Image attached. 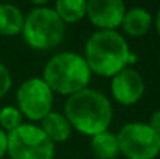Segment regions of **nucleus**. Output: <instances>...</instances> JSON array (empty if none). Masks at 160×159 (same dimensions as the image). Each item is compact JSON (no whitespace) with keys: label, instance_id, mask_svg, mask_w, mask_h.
Returning a JSON list of instances; mask_svg holds the SVG:
<instances>
[{"label":"nucleus","instance_id":"nucleus-19","mask_svg":"<svg viewBox=\"0 0 160 159\" xmlns=\"http://www.w3.org/2000/svg\"><path fill=\"white\" fill-rule=\"evenodd\" d=\"M156 28H157V33H159V36H160V8H159V11H157V16H156Z\"/></svg>","mask_w":160,"mask_h":159},{"label":"nucleus","instance_id":"nucleus-16","mask_svg":"<svg viewBox=\"0 0 160 159\" xmlns=\"http://www.w3.org/2000/svg\"><path fill=\"white\" fill-rule=\"evenodd\" d=\"M11 84H12L11 72L8 70L5 64L0 62V98H3L8 94V91L11 89Z\"/></svg>","mask_w":160,"mask_h":159},{"label":"nucleus","instance_id":"nucleus-1","mask_svg":"<svg viewBox=\"0 0 160 159\" xmlns=\"http://www.w3.org/2000/svg\"><path fill=\"white\" fill-rule=\"evenodd\" d=\"M82 56L92 75L95 73L104 78H112L137 61V55L131 52L129 44L121 33L101 30H97L89 36Z\"/></svg>","mask_w":160,"mask_h":159},{"label":"nucleus","instance_id":"nucleus-14","mask_svg":"<svg viewBox=\"0 0 160 159\" xmlns=\"http://www.w3.org/2000/svg\"><path fill=\"white\" fill-rule=\"evenodd\" d=\"M58 17L67 24H76L86 17L87 2L86 0H58L53 6Z\"/></svg>","mask_w":160,"mask_h":159},{"label":"nucleus","instance_id":"nucleus-11","mask_svg":"<svg viewBox=\"0 0 160 159\" xmlns=\"http://www.w3.org/2000/svg\"><path fill=\"white\" fill-rule=\"evenodd\" d=\"M41 130L45 133V136L56 144H62L65 140L70 139L72 136V126L67 120V117L62 114V112H58V111H52L48 115H45L41 122Z\"/></svg>","mask_w":160,"mask_h":159},{"label":"nucleus","instance_id":"nucleus-9","mask_svg":"<svg viewBox=\"0 0 160 159\" xmlns=\"http://www.w3.org/2000/svg\"><path fill=\"white\" fill-rule=\"evenodd\" d=\"M126 5L121 0H89L86 17L101 31H117L121 27Z\"/></svg>","mask_w":160,"mask_h":159},{"label":"nucleus","instance_id":"nucleus-10","mask_svg":"<svg viewBox=\"0 0 160 159\" xmlns=\"http://www.w3.org/2000/svg\"><path fill=\"white\" fill-rule=\"evenodd\" d=\"M152 22H154L152 14L148 9H145L142 6H134L129 9L126 8V13H124V17L121 22V28L131 38H142L149 31Z\"/></svg>","mask_w":160,"mask_h":159},{"label":"nucleus","instance_id":"nucleus-7","mask_svg":"<svg viewBox=\"0 0 160 159\" xmlns=\"http://www.w3.org/2000/svg\"><path fill=\"white\" fill-rule=\"evenodd\" d=\"M17 109L31 122H41L53 111L54 94L42 77L25 80L16 92Z\"/></svg>","mask_w":160,"mask_h":159},{"label":"nucleus","instance_id":"nucleus-18","mask_svg":"<svg viewBox=\"0 0 160 159\" xmlns=\"http://www.w3.org/2000/svg\"><path fill=\"white\" fill-rule=\"evenodd\" d=\"M6 153H8V134L3 130H0V159L6 156Z\"/></svg>","mask_w":160,"mask_h":159},{"label":"nucleus","instance_id":"nucleus-6","mask_svg":"<svg viewBox=\"0 0 160 159\" xmlns=\"http://www.w3.org/2000/svg\"><path fill=\"white\" fill-rule=\"evenodd\" d=\"M120 153L128 159H156L160 155V134L148 123L129 122L117 134Z\"/></svg>","mask_w":160,"mask_h":159},{"label":"nucleus","instance_id":"nucleus-12","mask_svg":"<svg viewBox=\"0 0 160 159\" xmlns=\"http://www.w3.org/2000/svg\"><path fill=\"white\" fill-rule=\"evenodd\" d=\"M25 22L23 11L12 3H0V34L17 36L22 33Z\"/></svg>","mask_w":160,"mask_h":159},{"label":"nucleus","instance_id":"nucleus-13","mask_svg":"<svg viewBox=\"0 0 160 159\" xmlns=\"http://www.w3.org/2000/svg\"><path fill=\"white\" fill-rule=\"evenodd\" d=\"M90 148L98 159H115L120 155L117 134L109 130L90 137Z\"/></svg>","mask_w":160,"mask_h":159},{"label":"nucleus","instance_id":"nucleus-15","mask_svg":"<svg viewBox=\"0 0 160 159\" xmlns=\"http://www.w3.org/2000/svg\"><path fill=\"white\" fill-rule=\"evenodd\" d=\"M20 125H23V115L17 109V106H3L0 109V130H3L6 134L17 130Z\"/></svg>","mask_w":160,"mask_h":159},{"label":"nucleus","instance_id":"nucleus-2","mask_svg":"<svg viewBox=\"0 0 160 159\" xmlns=\"http://www.w3.org/2000/svg\"><path fill=\"white\" fill-rule=\"evenodd\" d=\"M62 114L67 117L72 130L93 137L95 134L107 131L113 119V108L101 91L87 87L67 97Z\"/></svg>","mask_w":160,"mask_h":159},{"label":"nucleus","instance_id":"nucleus-17","mask_svg":"<svg viewBox=\"0 0 160 159\" xmlns=\"http://www.w3.org/2000/svg\"><path fill=\"white\" fill-rule=\"evenodd\" d=\"M148 125H149V126H151V128H152L156 133H159V134H160V109L154 111V112L151 114Z\"/></svg>","mask_w":160,"mask_h":159},{"label":"nucleus","instance_id":"nucleus-4","mask_svg":"<svg viewBox=\"0 0 160 159\" xmlns=\"http://www.w3.org/2000/svg\"><path fill=\"white\" fill-rule=\"evenodd\" d=\"M22 38L28 47L38 52L58 47L65 36V24L50 6H34L27 16L22 28Z\"/></svg>","mask_w":160,"mask_h":159},{"label":"nucleus","instance_id":"nucleus-3","mask_svg":"<svg viewBox=\"0 0 160 159\" xmlns=\"http://www.w3.org/2000/svg\"><path fill=\"white\" fill-rule=\"evenodd\" d=\"M42 80L53 94L70 97L89 87L92 72L81 53L61 52L45 62Z\"/></svg>","mask_w":160,"mask_h":159},{"label":"nucleus","instance_id":"nucleus-8","mask_svg":"<svg viewBox=\"0 0 160 159\" xmlns=\"http://www.w3.org/2000/svg\"><path fill=\"white\" fill-rule=\"evenodd\" d=\"M110 94L118 105H135L145 95V80L138 70L126 67L110 78Z\"/></svg>","mask_w":160,"mask_h":159},{"label":"nucleus","instance_id":"nucleus-5","mask_svg":"<svg viewBox=\"0 0 160 159\" xmlns=\"http://www.w3.org/2000/svg\"><path fill=\"white\" fill-rule=\"evenodd\" d=\"M6 155L11 159H54L56 145L39 125L23 123L8 134Z\"/></svg>","mask_w":160,"mask_h":159}]
</instances>
